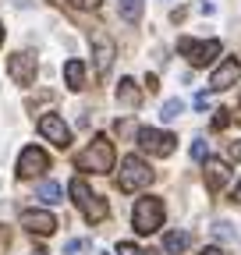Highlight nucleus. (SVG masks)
<instances>
[{
  "instance_id": "nucleus-11",
  "label": "nucleus",
  "mask_w": 241,
  "mask_h": 255,
  "mask_svg": "<svg viewBox=\"0 0 241 255\" xmlns=\"http://www.w3.org/2000/svg\"><path fill=\"white\" fill-rule=\"evenodd\" d=\"M241 78V64L234 60V57H227L224 64H220V68L213 71V78H209V85H213L217 92H224V89H231L234 82Z\"/></svg>"
},
{
  "instance_id": "nucleus-5",
  "label": "nucleus",
  "mask_w": 241,
  "mask_h": 255,
  "mask_svg": "<svg viewBox=\"0 0 241 255\" xmlns=\"http://www.w3.org/2000/svg\"><path fill=\"white\" fill-rule=\"evenodd\" d=\"M177 53H185L195 68H206V64H213V57L220 53V43L217 39H206V43H199V39H188V36H181L177 39Z\"/></svg>"
},
{
  "instance_id": "nucleus-1",
  "label": "nucleus",
  "mask_w": 241,
  "mask_h": 255,
  "mask_svg": "<svg viewBox=\"0 0 241 255\" xmlns=\"http://www.w3.org/2000/svg\"><path fill=\"white\" fill-rule=\"evenodd\" d=\"M78 170H93V174H110L114 170V142L107 135H96L78 156H75Z\"/></svg>"
},
{
  "instance_id": "nucleus-2",
  "label": "nucleus",
  "mask_w": 241,
  "mask_h": 255,
  "mask_svg": "<svg viewBox=\"0 0 241 255\" xmlns=\"http://www.w3.org/2000/svg\"><path fill=\"white\" fill-rule=\"evenodd\" d=\"M145 184H153V170L142 156H124L120 159V177H117V188L120 191H138Z\"/></svg>"
},
{
  "instance_id": "nucleus-19",
  "label": "nucleus",
  "mask_w": 241,
  "mask_h": 255,
  "mask_svg": "<svg viewBox=\"0 0 241 255\" xmlns=\"http://www.w3.org/2000/svg\"><path fill=\"white\" fill-rule=\"evenodd\" d=\"M181 114H185V103H181V100H167V103H163V110H160V117H163V121H177Z\"/></svg>"
},
{
  "instance_id": "nucleus-10",
  "label": "nucleus",
  "mask_w": 241,
  "mask_h": 255,
  "mask_svg": "<svg viewBox=\"0 0 241 255\" xmlns=\"http://www.w3.org/2000/svg\"><path fill=\"white\" fill-rule=\"evenodd\" d=\"M7 75L14 78V85H32L36 82V57L32 53H14L7 60Z\"/></svg>"
},
{
  "instance_id": "nucleus-15",
  "label": "nucleus",
  "mask_w": 241,
  "mask_h": 255,
  "mask_svg": "<svg viewBox=\"0 0 241 255\" xmlns=\"http://www.w3.org/2000/svg\"><path fill=\"white\" fill-rule=\"evenodd\" d=\"M36 199H43V202L57 206V202H64V188H60L57 181H43V184H39V191H36Z\"/></svg>"
},
{
  "instance_id": "nucleus-7",
  "label": "nucleus",
  "mask_w": 241,
  "mask_h": 255,
  "mask_svg": "<svg viewBox=\"0 0 241 255\" xmlns=\"http://www.w3.org/2000/svg\"><path fill=\"white\" fill-rule=\"evenodd\" d=\"M39 131L46 142H53L57 149H68L71 145V128L64 124V117H57V114H43L39 117Z\"/></svg>"
},
{
  "instance_id": "nucleus-20",
  "label": "nucleus",
  "mask_w": 241,
  "mask_h": 255,
  "mask_svg": "<svg viewBox=\"0 0 241 255\" xmlns=\"http://www.w3.org/2000/svg\"><path fill=\"white\" fill-rule=\"evenodd\" d=\"M213 234H217L220 241H234V227H231L227 220H217V223H213Z\"/></svg>"
},
{
  "instance_id": "nucleus-27",
  "label": "nucleus",
  "mask_w": 241,
  "mask_h": 255,
  "mask_svg": "<svg viewBox=\"0 0 241 255\" xmlns=\"http://www.w3.org/2000/svg\"><path fill=\"white\" fill-rule=\"evenodd\" d=\"M195 110H209V96L206 92H195Z\"/></svg>"
},
{
  "instance_id": "nucleus-22",
  "label": "nucleus",
  "mask_w": 241,
  "mask_h": 255,
  "mask_svg": "<svg viewBox=\"0 0 241 255\" xmlns=\"http://www.w3.org/2000/svg\"><path fill=\"white\" fill-rule=\"evenodd\" d=\"M117 255H145V252H142L138 245H131V241H120V245H117Z\"/></svg>"
},
{
  "instance_id": "nucleus-14",
  "label": "nucleus",
  "mask_w": 241,
  "mask_h": 255,
  "mask_svg": "<svg viewBox=\"0 0 241 255\" xmlns=\"http://www.w3.org/2000/svg\"><path fill=\"white\" fill-rule=\"evenodd\" d=\"M64 82H68V89H82L85 85V64L78 57L64 64Z\"/></svg>"
},
{
  "instance_id": "nucleus-26",
  "label": "nucleus",
  "mask_w": 241,
  "mask_h": 255,
  "mask_svg": "<svg viewBox=\"0 0 241 255\" xmlns=\"http://www.w3.org/2000/svg\"><path fill=\"white\" fill-rule=\"evenodd\" d=\"M85 245H89V241H85V238H71V241H68V245H64V252H68V255H71V252H78V248H85Z\"/></svg>"
},
{
  "instance_id": "nucleus-24",
  "label": "nucleus",
  "mask_w": 241,
  "mask_h": 255,
  "mask_svg": "<svg viewBox=\"0 0 241 255\" xmlns=\"http://www.w3.org/2000/svg\"><path fill=\"white\" fill-rule=\"evenodd\" d=\"M227 156L234 159V163H241V138L238 142H227Z\"/></svg>"
},
{
  "instance_id": "nucleus-30",
  "label": "nucleus",
  "mask_w": 241,
  "mask_h": 255,
  "mask_svg": "<svg viewBox=\"0 0 241 255\" xmlns=\"http://www.w3.org/2000/svg\"><path fill=\"white\" fill-rule=\"evenodd\" d=\"M0 43H4V25H0Z\"/></svg>"
},
{
  "instance_id": "nucleus-4",
  "label": "nucleus",
  "mask_w": 241,
  "mask_h": 255,
  "mask_svg": "<svg viewBox=\"0 0 241 255\" xmlns=\"http://www.w3.org/2000/svg\"><path fill=\"white\" fill-rule=\"evenodd\" d=\"M68 191H71L75 206L85 213V220H89V223H100V220H107V202H103L100 195H93V191H89V184H85L82 177H75Z\"/></svg>"
},
{
  "instance_id": "nucleus-23",
  "label": "nucleus",
  "mask_w": 241,
  "mask_h": 255,
  "mask_svg": "<svg viewBox=\"0 0 241 255\" xmlns=\"http://www.w3.org/2000/svg\"><path fill=\"white\" fill-rule=\"evenodd\" d=\"M71 7H78V11H96L100 7V0H68Z\"/></svg>"
},
{
  "instance_id": "nucleus-28",
  "label": "nucleus",
  "mask_w": 241,
  "mask_h": 255,
  "mask_svg": "<svg viewBox=\"0 0 241 255\" xmlns=\"http://www.w3.org/2000/svg\"><path fill=\"white\" fill-rule=\"evenodd\" d=\"M199 255H227V252H224V248H217V245H206Z\"/></svg>"
},
{
  "instance_id": "nucleus-25",
  "label": "nucleus",
  "mask_w": 241,
  "mask_h": 255,
  "mask_svg": "<svg viewBox=\"0 0 241 255\" xmlns=\"http://www.w3.org/2000/svg\"><path fill=\"white\" fill-rule=\"evenodd\" d=\"M231 124V110H217V117H213V128H227Z\"/></svg>"
},
{
  "instance_id": "nucleus-8",
  "label": "nucleus",
  "mask_w": 241,
  "mask_h": 255,
  "mask_svg": "<svg viewBox=\"0 0 241 255\" xmlns=\"http://www.w3.org/2000/svg\"><path fill=\"white\" fill-rule=\"evenodd\" d=\"M46 170H50V156L36 145H28L18 159V177H43Z\"/></svg>"
},
{
  "instance_id": "nucleus-16",
  "label": "nucleus",
  "mask_w": 241,
  "mask_h": 255,
  "mask_svg": "<svg viewBox=\"0 0 241 255\" xmlns=\"http://www.w3.org/2000/svg\"><path fill=\"white\" fill-rule=\"evenodd\" d=\"M185 248H188V234H181V231L163 234V252H167V255H181Z\"/></svg>"
},
{
  "instance_id": "nucleus-6",
  "label": "nucleus",
  "mask_w": 241,
  "mask_h": 255,
  "mask_svg": "<svg viewBox=\"0 0 241 255\" xmlns=\"http://www.w3.org/2000/svg\"><path fill=\"white\" fill-rule=\"evenodd\" d=\"M138 145L149 156H170L177 149V138L170 131H160V128H138Z\"/></svg>"
},
{
  "instance_id": "nucleus-17",
  "label": "nucleus",
  "mask_w": 241,
  "mask_h": 255,
  "mask_svg": "<svg viewBox=\"0 0 241 255\" xmlns=\"http://www.w3.org/2000/svg\"><path fill=\"white\" fill-rule=\"evenodd\" d=\"M117 11H120V18L128 25H135L142 18V0H117Z\"/></svg>"
},
{
  "instance_id": "nucleus-33",
  "label": "nucleus",
  "mask_w": 241,
  "mask_h": 255,
  "mask_svg": "<svg viewBox=\"0 0 241 255\" xmlns=\"http://www.w3.org/2000/svg\"><path fill=\"white\" fill-rule=\"evenodd\" d=\"M100 255H107V252H100Z\"/></svg>"
},
{
  "instance_id": "nucleus-3",
  "label": "nucleus",
  "mask_w": 241,
  "mask_h": 255,
  "mask_svg": "<svg viewBox=\"0 0 241 255\" xmlns=\"http://www.w3.org/2000/svg\"><path fill=\"white\" fill-rule=\"evenodd\" d=\"M131 223H135L138 234H156L163 227V202L153 199V195L138 199L135 202V213H131Z\"/></svg>"
},
{
  "instance_id": "nucleus-12",
  "label": "nucleus",
  "mask_w": 241,
  "mask_h": 255,
  "mask_svg": "<svg viewBox=\"0 0 241 255\" xmlns=\"http://www.w3.org/2000/svg\"><path fill=\"white\" fill-rule=\"evenodd\" d=\"M231 177H234V170L224 163V159H206V188L209 191H220Z\"/></svg>"
},
{
  "instance_id": "nucleus-31",
  "label": "nucleus",
  "mask_w": 241,
  "mask_h": 255,
  "mask_svg": "<svg viewBox=\"0 0 241 255\" xmlns=\"http://www.w3.org/2000/svg\"><path fill=\"white\" fill-rule=\"evenodd\" d=\"M32 255H46V252H39V248H36V252H32Z\"/></svg>"
},
{
  "instance_id": "nucleus-18",
  "label": "nucleus",
  "mask_w": 241,
  "mask_h": 255,
  "mask_svg": "<svg viewBox=\"0 0 241 255\" xmlns=\"http://www.w3.org/2000/svg\"><path fill=\"white\" fill-rule=\"evenodd\" d=\"M110 57H114V43L110 39H96V64H100V71L110 68Z\"/></svg>"
},
{
  "instance_id": "nucleus-9",
  "label": "nucleus",
  "mask_w": 241,
  "mask_h": 255,
  "mask_svg": "<svg viewBox=\"0 0 241 255\" xmlns=\"http://www.w3.org/2000/svg\"><path fill=\"white\" fill-rule=\"evenodd\" d=\"M21 227L28 234H39V238H50L57 231V216L46 213V209H25L21 213Z\"/></svg>"
},
{
  "instance_id": "nucleus-21",
  "label": "nucleus",
  "mask_w": 241,
  "mask_h": 255,
  "mask_svg": "<svg viewBox=\"0 0 241 255\" xmlns=\"http://www.w3.org/2000/svg\"><path fill=\"white\" fill-rule=\"evenodd\" d=\"M192 159H199V163H206L209 159V145L199 138V142H192Z\"/></svg>"
},
{
  "instance_id": "nucleus-29",
  "label": "nucleus",
  "mask_w": 241,
  "mask_h": 255,
  "mask_svg": "<svg viewBox=\"0 0 241 255\" xmlns=\"http://www.w3.org/2000/svg\"><path fill=\"white\" fill-rule=\"evenodd\" d=\"M145 89H149V92H156V89H160V82H156V75H149V78H145Z\"/></svg>"
},
{
  "instance_id": "nucleus-32",
  "label": "nucleus",
  "mask_w": 241,
  "mask_h": 255,
  "mask_svg": "<svg viewBox=\"0 0 241 255\" xmlns=\"http://www.w3.org/2000/svg\"><path fill=\"white\" fill-rule=\"evenodd\" d=\"M145 255H153V252H145Z\"/></svg>"
},
{
  "instance_id": "nucleus-13",
  "label": "nucleus",
  "mask_w": 241,
  "mask_h": 255,
  "mask_svg": "<svg viewBox=\"0 0 241 255\" xmlns=\"http://www.w3.org/2000/svg\"><path fill=\"white\" fill-rule=\"evenodd\" d=\"M117 100L124 103V107H138V100H142V92H138L135 78H120V85H117Z\"/></svg>"
}]
</instances>
